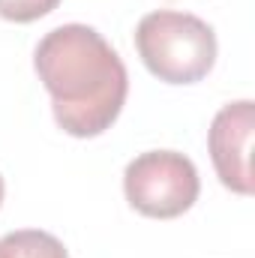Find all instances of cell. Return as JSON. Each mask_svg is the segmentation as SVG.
Returning <instances> with one entry per match:
<instances>
[{
    "label": "cell",
    "mask_w": 255,
    "mask_h": 258,
    "mask_svg": "<svg viewBox=\"0 0 255 258\" xmlns=\"http://www.w3.org/2000/svg\"><path fill=\"white\" fill-rule=\"evenodd\" d=\"M33 69L51 96L57 126L72 138L102 135L126 105V66L111 42L87 24L48 30L33 51Z\"/></svg>",
    "instance_id": "1"
},
{
    "label": "cell",
    "mask_w": 255,
    "mask_h": 258,
    "mask_svg": "<svg viewBox=\"0 0 255 258\" xmlns=\"http://www.w3.org/2000/svg\"><path fill=\"white\" fill-rule=\"evenodd\" d=\"M135 51L147 72L159 81L195 84L210 75L219 45L204 18L177 9H156L138 21Z\"/></svg>",
    "instance_id": "2"
},
{
    "label": "cell",
    "mask_w": 255,
    "mask_h": 258,
    "mask_svg": "<svg viewBox=\"0 0 255 258\" xmlns=\"http://www.w3.org/2000/svg\"><path fill=\"white\" fill-rule=\"evenodd\" d=\"M123 192L135 213L150 219H174L198 201L201 180L189 156L177 150H147L126 165Z\"/></svg>",
    "instance_id": "3"
},
{
    "label": "cell",
    "mask_w": 255,
    "mask_h": 258,
    "mask_svg": "<svg viewBox=\"0 0 255 258\" xmlns=\"http://www.w3.org/2000/svg\"><path fill=\"white\" fill-rule=\"evenodd\" d=\"M252 129H255V105L249 99L228 102L216 111L207 150L216 168V177L225 189L237 195H252Z\"/></svg>",
    "instance_id": "4"
},
{
    "label": "cell",
    "mask_w": 255,
    "mask_h": 258,
    "mask_svg": "<svg viewBox=\"0 0 255 258\" xmlns=\"http://www.w3.org/2000/svg\"><path fill=\"white\" fill-rule=\"evenodd\" d=\"M0 258H69L63 240L39 228H21L0 237Z\"/></svg>",
    "instance_id": "5"
},
{
    "label": "cell",
    "mask_w": 255,
    "mask_h": 258,
    "mask_svg": "<svg viewBox=\"0 0 255 258\" xmlns=\"http://www.w3.org/2000/svg\"><path fill=\"white\" fill-rule=\"evenodd\" d=\"M60 6V0H0V18L15 24H30L45 15H51Z\"/></svg>",
    "instance_id": "6"
},
{
    "label": "cell",
    "mask_w": 255,
    "mask_h": 258,
    "mask_svg": "<svg viewBox=\"0 0 255 258\" xmlns=\"http://www.w3.org/2000/svg\"><path fill=\"white\" fill-rule=\"evenodd\" d=\"M3 192H6V183H3V177H0V204H3Z\"/></svg>",
    "instance_id": "7"
}]
</instances>
